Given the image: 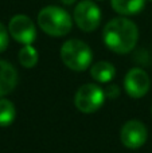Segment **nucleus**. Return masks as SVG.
Returning a JSON list of instances; mask_svg holds the SVG:
<instances>
[{
    "mask_svg": "<svg viewBox=\"0 0 152 153\" xmlns=\"http://www.w3.org/2000/svg\"><path fill=\"white\" fill-rule=\"evenodd\" d=\"M104 43L116 54H128L136 47L139 30L132 20L125 16L115 18L107 23L102 31Z\"/></svg>",
    "mask_w": 152,
    "mask_h": 153,
    "instance_id": "1",
    "label": "nucleus"
},
{
    "mask_svg": "<svg viewBox=\"0 0 152 153\" xmlns=\"http://www.w3.org/2000/svg\"><path fill=\"white\" fill-rule=\"evenodd\" d=\"M38 26L45 34L61 38L73 28V18L66 10L58 5H46L38 13Z\"/></svg>",
    "mask_w": 152,
    "mask_h": 153,
    "instance_id": "2",
    "label": "nucleus"
},
{
    "mask_svg": "<svg viewBox=\"0 0 152 153\" xmlns=\"http://www.w3.org/2000/svg\"><path fill=\"white\" fill-rule=\"evenodd\" d=\"M59 54L63 65L73 71H85L93 61L90 47L80 39L66 40L62 45Z\"/></svg>",
    "mask_w": 152,
    "mask_h": 153,
    "instance_id": "3",
    "label": "nucleus"
},
{
    "mask_svg": "<svg viewBox=\"0 0 152 153\" xmlns=\"http://www.w3.org/2000/svg\"><path fill=\"white\" fill-rule=\"evenodd\" d=\"M105 91L96 83H85L77 90L74 95V105L81 113H96L102 106Z\"/></svg>",
    "mask_w": 152,
    "mask_h": 153,
    "instance_id": "4",
    "label": "nucleus"
},
{
    "mask_svg": "<svg viewBox=\"0 0 152 153\" xmlns=\"http://www.w3.org/2000/svg\"><path fill=\"white\" fill-rule=\"evenodd\" d=\"M73 20L83 32H93L101 23V10L93 0H81L73 11Z\"/></svg>",
    "mask_w": 152,
    "mask_h": 153,
    "instance_id": "5",
    "label": "nucleus"
},
{
    "mask_svg": "<svg viewBox=\"0 0 152 153\" xmlns=\"http://www.w3.org/2000/svg\"><path fill=\"white\" fill-rule=\"evenodd\" d=\"M8 32L16 42L22 45H32L37 39V27L34 22L23 13L11 18L8 23Z\"/></svg>",
    "mask_w": 152,
    "mask_h": 153,
    "instance_id": "6",
    "label": "nucleus"
},
{
    "mask_svg": "<svg viewBox=\"0 0 152 153\" xmlns=\"http://www.w3.org/2000/svg\"><path fill=\"white\" fill-rule=\"evenodd\" d=\"M147 137H148L147 128L142 121L131 120V121L125 122L124 126L121 128L120 140L125 148L129 149L140 148V146H143L145 144Z\"/></svg>",
    "mask_w": 152,
    "mask_h": 153,
    "instance_id": "7",
    "label": "nucleus"
},
{
    "mask_svg": "<svg viewBox=\"0 0 152 153\" xmlns=\"http://www.w3.org/2000/svg\"><path fill=\"white\" fill-rule=\"evenodd\" d=\"M151 86L150 75L140 67H133L124 78V87L129 97L142 98L148 93Z\"/></svg>",
    "mask_w": 152,
    "mask_h": 153,
    "instance_id": "8",
    "label": "nucleus"
},
{
    "mask_svg": "<svg viewBox=\"0 0 152 153\" xmlns=\"http://www.w3.org/2000/svg\"><path fill=\"white\" fill-rule=\"evenodd\" d=\"M18 85V71L11 63L0 59V98L10 94Z\"/></svg>",
    "mask_w": 152,
    "mask_h": 153,
    "instance_id": "9",
    "label": "nucleus"
},
{
    "mask_svg": "<svg viewBox=\"0 0 152 153\" xmlns=\"http://www.w3.org/2000/svg\"><path fill=\"white\" fill-rule=\"evenodd\" d=\"M113 11L123 16L137 15L143 11L145 0H110Z\"/></svg>",
    "mask_w": 152,
    "mask_h": 153,
    "instance_id": "10",
    "label": "nucleus"
},
{
    "mask_svg": "<svg viewBox=\"0 0 152 153\" xmlns=\"http://www.w3.org/2000/svg\"><path fill=\"white\" fill-rule=\"evenodd\" d=\"M90 75L93 79H96L100 83H108L116 75V69L110 62L100 61L94 63L90 69Z\"/></svg>",
    "mask_w": 152,
    "mask_h": 153,
    "instance_id": "11",
    "label": "nucleus"
},
{
    "mask_svg": "<svg viewBox=\"0 0 152 153\" xmlns=\"http://www.w3.org/2000/svg\"><path fill=\"white\" fill-rule=\"evenodd\" d=\"M18 58L23 67H26V69H32V67L38 63L39 54H38L37 48L32 47V45H24L23 47L19 50Z\"/></svg>",
    "mask_w": 152,
    "mask_h": 153,
    "instance_id": "12",
    "label": "nucleus"
},
{
    "mask_svg": "<svg viewBox=\"0 0 152 153\" xmlns=\"http://www.w3.org/2000/svg\"><path fill=\"white\" fill-rule=\"evenodd\" d=\"M16 116L15 106L11 101L0 98V126H10Z\"/></svg>",
    "mask_w": 152,
    "mask_h": 153,
    "instance_id": "13",
    "label": "nucleus"
},
{
    "mask_svg": "<svg viewBox=\"0 0 152 153\" xmlns=\"http://www.w3.org/2000/svg\"><path fill=\"white\" fill-rule=\"evenodd\" d=\"M10 43V32L8 28L3 23H0V53L5 51V48L8 47Z\"/></svg>",
    "mask_w": 152,
    "mask_h": 153,
    "instance_id": "14",
    "label": "nucleus"
},
{
    "mask_svg": "<svg viewBox=\"0 0 152 153\" xmlns=\"http://www.w3.org/2000/svg\"><path fill=\"white\" fill-rule=\"evenodd\" d=\"M105 95H107L108 98H110V100L117 98L118 95H120V89H118V86H116V85H109L107 91H105Z\"/></svg>",
    "mask_w": 152,
    "mask_h": 153,
    "instance_id": "15",
    "label": "nucleus"
},
{
    "mask_svg": "<svg viewBox=\"0 0 152 153\" xmlns=\"http://www.w3.org/2000/svg\"><path fill=\"white\" fill-rule=\"evenodd\" d=\"M75 1H77V0H61V3L65 5H73Z\"/></svg>",
    "mask_w": 152,
    "mask_h": 153,
    "instance_id": "16",
    "label": "nucleus"
},
{
    "mask_svg": "<svg viewBox=\"0 0 152 153\" xmlns=\"http://www.w3.org/2000/svg\"><path fill=\"white\" fill-rule=\"evenodd\" d=\"M98 1H102V0H98Z\"/></svg>",
    "mask_w": 152,
    "mask_h": 153,
    "instance_id": "17",
    "label": "nucleus"
},
{
    "mask_svg": "<svg viewBox=\"0 0 152 153\" xmlns=\"http://www.w3.org/2000/svg\"><path fill=\"white\" fill-rule=\"evenodd\" d=\"M150 1H152V0H150Z\"/></svg>",
    "mask_w": 152,
    "mask_h": 153,
    "instance_id": "18",
    "label": "nucleus"
}]
</instances>
